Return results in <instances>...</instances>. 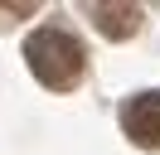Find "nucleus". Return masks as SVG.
Returning a JSON list of instances; mask_svg holds the SVG:
<instances>
[{"instance_id": "obj_3", "label": "nucleus", "mask_w": 160, "mask_h": 155, "mask_svg": "<svg viewBox=\"0 0 160 155\" xmlns=\"http://www.w3.org/2000/svg\"><path fill=\"white\" fill-rule=\"evenodd\" d=\"M88 15L97 24V34L117 39V44L141 29V5H107V0H97V5H88Z\"/></svg>"}, {"instance_id": "obj_2", "label": "nucleus", "mask_w": 160, "mask_h": 155, "mask_svg": "<svg viewBox=\"0 0 160 155\" xmlns=\"http://www.w3.org/2000/svg\"><path fill=\"white\" fill-rule=\"evenodd\" d=\"M121 131L141 150H160V87L136 92V97L121 102Z\"/></svg>"}, {"instance_id": "obj_1", "label": "nucleus", "mask_w": 160, "mask_h": 155, "mask_svg": "<svg viewBox=\"0 0 160 155\" xmlns=\"http://www.w3.org/2000/svg\"><path fill=\"white\" fill-rule=\"evenodd\" d=\"M24 63H29V73L39 78L44 87L73 92V87L82 82V73H88V48H82L78 34H68V29H58V24H44V29H34V34L24 39Z\"/></svg>"}]
</instances>
